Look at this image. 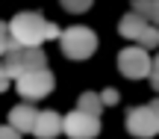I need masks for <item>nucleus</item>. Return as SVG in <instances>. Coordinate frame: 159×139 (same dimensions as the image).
<instances>
[{
  "label": "nucleus",
  "instance_id": "f257e3e1",
  "mask_svg": "<svg viewBox=\"0 0 159 139\" xmlns=\"http://www.w3.org/2000/svg\"><path fill=\"white\" fill-rule=\"evenodd\" d=\"M6 30H9V39L15 45H24V47H39L50 39H59V33H62L56 24L44 21L39 12H18L6 24Z\"/></svg>",
  "mask_w": 159,
  "mask_h": 139
},
{
  "label": "nucleus",
  "instance_id": "f8f14e48",
  "mask_svg": "<svg viewBox=\"0 0 159 139\" xmlns=\"http://www.w3.org/2000/svg\"><path fill=\"white\" fill-rule=\"evenodd\" d=\"M133 12L144 18L148 24H153L159 21V0H133Z\"/></svg>",
  "mask_w": 159,
  "mask_h": 139
},
{
  "label": "nucleus",
  "instance_id": "0eeeda50",
  "mask_svg": "<svg viewBox=\"0 0 159 139\" xmlns=\"http://www.w3.org/2000/svg\"><path fill=\"white\" fill-rule=\"evenodd\" d=\"M62 130H65L68 139H94L100 133V118L74 110V113H68V116L62 118Z\"/></svg>",
  "mask_w": 159,
  "mask_h": 139
},
{
  "label": "nucleus",
  "instance_id": "9d476101",
  "mask_svg": "<svg viewBox=\"0 0 159 139\" xmlns=\"http://www.w3.org/2000/svg\"><path fill=\"white\" fill-rule=\"evenodd\" d=\"M148 30H150V24L144 21V18H139L136 12H127V15L118 21V33L124 36V39H133L136 45L142 41V36L148 33Z\"/></svg>",
  "mask_w": 159,
  "mask_h": 139
},
{
  "label": "nucleus",
  "instance_id": "dca6fc26",
  "mask_svg": "<svg viewBox=\"0 0 159 139\" xmlns=\"http://www.w3.org/2000/svg\"><path fill=\"white\" fill-rule=\"evenodd\" d=\"M0 139H21V133H18V130H12L9 124H3V127H0Z\"/></svg>",
  "mask_w": 159,
  "mask_h": 139
},
{
  "label": "nucleus",
  "instance_id": "2eb2a0df",
  "mask_svg": "<svg viewBox=\"0 0 159 139\" xmlns=\"http://www.w3.org/2000/svg\"><path fill=\"white\" fill-rule=\"evenodd\" d=\"M12 47V39H9V30H6V24L0 21V56H3L6 50Z\"/></svg>",
  "mask_w": 159,
  "mask_h": 139
},
{
  "label": "nucleus",
  "instance_id": "4468645a",
  "mask_svg": "<svg viewBox=\"0 0 159 139\" xmlns=\"http://www.w3.org/2000/svg\"><path fill=\"white\" fill-rule=\"evenodd\" d=\"M97 98H100V104H103V107H115V104H118V98H121V95L115 92V89H106V92H100Z\"/></svg>",
  "mask_w": 159,
  "mask_h": 139
},
{
  "label": "nucleus",
  "instance_id": "f03ea898",
  "mask_svg": "<svg viewBox=\"0 0 159 139\" xmlns=\"http://www.w3.org/2000/svg\"><path fill=\"white\" fill-rule=\"evenodd\" d=\"M3 68L6 74H9V80H18L21 74H27V71H39V68H47V56L41 47H24V45H15L12 41V47L3 53Z\"/></svg>",
  "mask_w": 159,
  "mask_h": 139
},
{
  "label": "nucleus",
  "instance_id": "6e6552de",
  "mask_svg": "<svg viewBox=\"0 0 159 139\" xmlns=\"http://www.w3.org/2000/svg\"><path fill=\"white\" fill-rule=\"evenodd\" d=\"M33 133L39 139H56L62 133V116L56 110H44L35 116V124H33Z\"/></svg>",
  "mask_w": 159,
  "mask_h": 139
},
{
  "label": "nucleus",
  "instance_id": "423d86ee",
  "mask_svg": "<svg viewBox=\"0 0 159 139\" xmlns=\"http://www.w3.org/2000/svg\"><path fill=\"white\" fill-rule=\"evenodd\" d=\"M118 71L124 77H130V80H142V77H148L150 71V53L142 50V47H124V50L118 53Z\"/></svg>",
  "mask_w": 159,
  "mask_h": 139
},
{
  "label": "nucleus",
  "instance_id": "f3484780",
  "mask_svg": "<svg viewBox=\"0 0 159 139\" xmlns=\"http://www.w3.org/2000/svg\"><path fill=\"white\" fill-rule=\"evenodd\" d=\"M9 74H6V68H3V62H0V92H6V89H9Z\"/></svg>",
  "mask_w": 159,
  "mask_h": 139
},
{
  "label": "nucleus",
  "instance_id": "20e7f679",
  "mask_svg": "<svg viewBox=\"0 0 159 139\" xmlns=\"http://www.w3.org/2000/svg\"><path fill=\"white\" fill-rule=\"evenodd\" d=\"M127 130L139 139H153L159 130V104H144L127 110Z\"/></svg>",
  "mask_w": 159,
  "mask_h": 139
},
{
  "label": "nucleus",
  "instance_id": "39448f33",
  "mask_svg": "<svg viewBox=\"0 0 159 139\" xmlns=\"http://www.w3.org/2000/svg\"><path fill=\"white\" fill-rule=\"evenodd\" d=\"M53 86H56V77H53L47 68L27 71V74L18 77V95H24V101H27V104L47 98V95L53 92Z\"/></svg>",
  "mask_w": 159,
  "mask_h": 139
},
{
  "label": "nucleus",
  "instance_id": "9b49d317",
  "mask_svg": "<svg viewBox=\"0 0 159 139\" xmlns=\"http://www.w3.org/2000/svg\"><path fill=\"white\" fill-rule=\"evenodd\" d=\"M77 110L85 113V116H97V118H100L103 104H100V98H97V92H83L80 101H77Z\"/></svg>",
  "mask_w": 159,
  "mask_h": 139
},
{
  "label": "nucleus",
  "instance_id": "7ed1b4c3",
  "mask_svg": "<svg viewBox=\"0 0 159 139\" xmlns=\"http://www.w3.org/2000/svg\"><path fill=\"white\" fill-rule=\"evenodd\" d=\"M59 45H62V53L68 59H89L97 50V36H94V30L74 24L65 33H59Z\"/></svg>",
  "mask_w": 159,
  "mask_h": 139
},
{
  "label": "nucleus",
  "instance_id": "1a4fd4ad",
  "mask_svg": "<svg viewBox=\"0 0 159 139\" xmlns=\"http://www.w3.org/2000/svg\"><path fill=\"white\" fill-rule=\"evenodd\" d=\"M35 116H39V110L33 104H18V107L9 110V127L18 130V133H33Z\"/></svg>",
  "mask_w": 159,
  "mask_h": 139
},
{
  "label": "nucleus",
  "instance_id": "ddd939ff",
  "mask_svg": "<svg viewBox=\"0 0 159 139\" xmlns=\"http://www.w3.org/2000/svg\"><path fill=\"white\" fill-rule=\"evenodd\" d=\"M91 3H94V0H62V6H65L68 12H74V15H80V12H89Z\"/></svg>",
  "mask_w": 159,
  "mask_h": 139
}]
</instances>
